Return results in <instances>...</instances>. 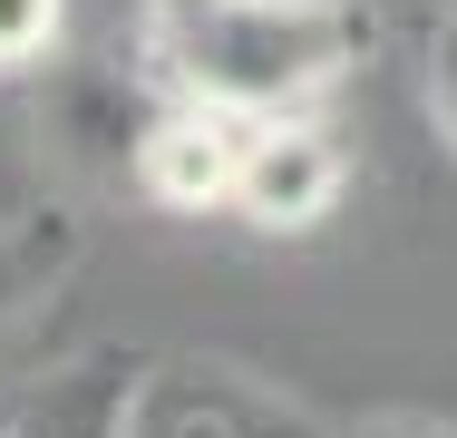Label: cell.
Masks as SVG:
<instances>
[{"label": "cell", "mask_w": 457, "mask_h": 438, "mask_svg": "<svg viewBox=\"0 0 457 438\" xmlns=\"http://www.w3.org/2000/svg\"><path fill=\"white\" fill-rule=\"evenodd\" d=\"M137 350H79L29 370L0 400V438H127V400H137Z\"/></svg>", "instance_id": "cell-7"}, {"label": "cell", "mask_w": 457, "mask_h": 438, "mask_svg": "<svg viewBox=\"0 0 457 438\" xmlns=\"http://www.w3.org/2000/svg\"><path fill=\"white\" fill-rule=\"evenodd\" d=\"M361 0H137V59L166 97H204L224 117H292L361 79Z\"/></svg>", "instance_id": "cell-1"}, {"label": "cell", "mask_w": 457, "mask_h": 438, "mask_svg": "<svg viewBox=\"0 0 457 438\" xmlns=\"http://www.w3.org/2000/svg\"><path fill=\"white\" fill-rule=\"evenodd\" d=\"M29 88H39V156L59 166V185L69 195H137V137L166 97L146 79V59H127V69L49 59Z\"/></svg>", "instance_id": "cell-2"}, {"label": "cell", "mask_w": 457, "mask_h": 438, "mask_svg": "<svg viewBox=\"0 0 457 438\" xmlns=\"http://www.w3.org/2000/svg\"><path fill=\"white\" fill-rule=\"evenodd\" d=\"M69 59V0H0V79H39Z\"/></svg>", "instance_id": "cell-8"}, {"label": "cell", "mask_w": 457, "mask_h": 438, "mask_svg": "<svg viewBox=\"0 0 457 438\" xmlns=\"http://www.w3.org/2000/svg\"><path fill=\"white\" fill-rule=\"evenodd\" d=\"M419 88H428V117H438V137L457 147V10H438V29H428Z\"/></svg>", "instance_id": "cell-9"}, {"label": "cell", "mask_w": 457, "mask_h": 438, "mask_svg": "<svg viewBox=\"0 0 457 438\" xmlns=\"http://www.w3.org/2000/svg\"><path fill=\"white\" fill-rule=\"evenodd\" d=\"M79 263H88L79 205H20V215H0V400L29 380V360L49 341Z\"/></svg>", "instance_id": "cell-4"}, {"label": "cell", "mask_w": 457, "mask_h": 438, "mask_svg": "<svg viewBox=\"0 0 457 438\" xmlns=\"http://www.w3.org/2000/svg\"><path fill=\"white\" fill-rule=\"evenodd\" d=\"M127 438H341V429L224 350H156L137 370Z\"/></svg>", "instance_id": "cell-3"}, {"label": "cell", "mask_w": 457, "mask_h": 438, "mask_svg": "<svg viewBox=\"0 0 457 438\" xmlns=\"http://www.w3.org/2000/svg\"><path fill=\"white\" fill-rule=\"evenodd\" d=\"M341 438H457L448 419H409V409H389V419H361V429H341Z\"/></svg>", "instance_id": "cell-10"}, {"label": "cell", "mask_w": 457, "mask_h": 438, "mask_svg": "<svg viewBox=\"0 0 457 438\" xmlns=\"http://www.w3.org/2000/svg\"><path fill=\"white\" fill-rule=\"evenodd\" d=\"M351 185V156L331 147V127L312 107L292 117H253L244 127V175H234V215L253 234H312Z\"/></svg>", "instance_id": "cell-5"}, {"label": "cell", "mask_w": 457, "mask_h": 438, "mask_svg": "<svg viewBox=\"0 0 457 438\" xmlns=\"http://www.w3.org/2000/svg\"><path fill=\"white\" fill-rule=\"evenodd\" d=\"M244 127L204 97H156L146 137H137V205L156 215H234V175H244Z\"/></svg>", "instance_id": "cell-6"}]
</instances>
